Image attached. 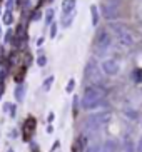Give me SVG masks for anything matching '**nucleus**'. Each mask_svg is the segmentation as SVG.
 <instances>
[{"label": "nucleus", "instance_id": "obj_1", "mask_svg": "<svg viewBox=\"0 0 142 152\" xmlns=\"http://www.w3.org/2000/svg\"><path fill=\"white\" fill-rule=\"evenodd\" d=\"M105 90L99 85H89L84 92V100H82V105L84 109H95L97 105H100V100H102Z\"/></svg>", "mask_w": 142, "mask_h": 152}, {"label": "nucleus", "instance_id": "obj_2", "mask_svg": "<svg viewBox=\"0 0 142 152\" xmlns=\"http://www.w3.org/2000/svg\"><path fill=\"white\" fill-rule=\"evenodd\" d=\"M109 121H111V112H97L87 119V124L90 127H99V125H104Z\"/></svg>", "mask_w": 142, "mask_h": 152}, {"label": "nucleus", "instance_id": "obj_3", "mask_svg": "<svg viewBox=\"0 0 142 152\" xmlns=\"http://www.w3.org/2000/svg\"><path fill=\"white\" fill-rule=\"evenodd\" d=\"M34 130H35V119H34V117H29L25 121V124H23V129H22L23 139L29 140V139L32 137V134H34Z\"/></svg>", "mask_w": 142, "mask_h": 152}, {"label": "nucleus", "instance_id": "obj_4", "mask_svg": "<svg viewBox=\"0 0 142 152\" xmlns=\"http://www.w3.org/2000/svg\"><path fill=\"white\" fill-rule=\"evenodd\" d=\"M102 70L109 75H116L117 72H119V64L114 62V60H105L102 64Z\"/></svg>", "mask_w": 142, "mask_h": 152}, {"label": "nucleus", "instance_id": "obj_5", "mask_svg": "<svg viewBox=\"0 0 142 152\" xmlns=\"http://www.w3.org/2000/svg\"><path fill=\"white\" fill-rule=\"evenodd\" d=\"M84 151H85V140L80 135V137L75 139V142L72 144V152H84Z\"/></svg>", "mask_w": 142, "mask_h": 152}, {"label": "nucleus", "instance_id": "obj_6", "mask_svg": "<svg viewBox=\"0 0 142 152\" xmlns=\"http://www.w3.org/2000/svg\"><path fill=\"white\" fill-rule=\"evenodd\" d=\"M109 44H111V37L107 35L105 32H100V34H99V47H100V49H105Z\"/></svg>", "mask_w": 142, "mask_h": 152}, {"label": "nucleus", "instance_id": "obj_7", "mask_svg": "<svg viewBox=\"0 0 142 152\" xmlns=\"http://www.w3.org/2000/svg\"><path fill=\"white\" fill-rule=\"evenodd\" d=\"M139 152H142V140L139 142Z\"/></svg>", "mask_w": 142, "mask_h": 152}]
</instances>
